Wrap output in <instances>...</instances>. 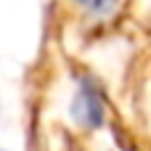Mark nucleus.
I'll use <instances>...</instances> for the list:
<instances>
[{
  "mask_svg": "<svg viewBox=\"0 0 151 151\" xmlns=\"http://www.w3.org/2000/svg\"><path fill=\"white\" fill-rule=\"evenodd\" d=\"M106 114H109V98L104 85L90 74H80L69 101L72 122L82 130H101L106 125Z\"/></svg>",
  "mask_w": 151,
  "mask_h": 151,
  "instance_id": "f257e3e1",
  "label": "nucleus"
},
{
  "mask_svg": "<svg viewBox=\"0 0 151 151\" xmlns=\"http://www.w3.org/2000/svg\"><path fill=\"white\" fill-rule=\"evenodd\" d=\"M74 3H80L88 13H93V16H109L114 8H117V3L119 0H74Z\"/></svg>",
  "mask_w": 151,
  "mask_h": 151,
  "instance_id": "f03ea898",
  "label": "nucleus"
},
{
  "mask_svg": "<svg viewBox=\"0 0 151 151\" xmlns=\"http://www.w3.org/2000/svg\"><path fill=\"white\" fill-rule=\"evenodd\" d=\"M0 151H3V149H0Z\"/></svg>",
  "mask_w": 151,
  "mask_h": 151,
  "instance_id": "7ed1b4c3",
  "label": "nucleus"
}]
</instances>
